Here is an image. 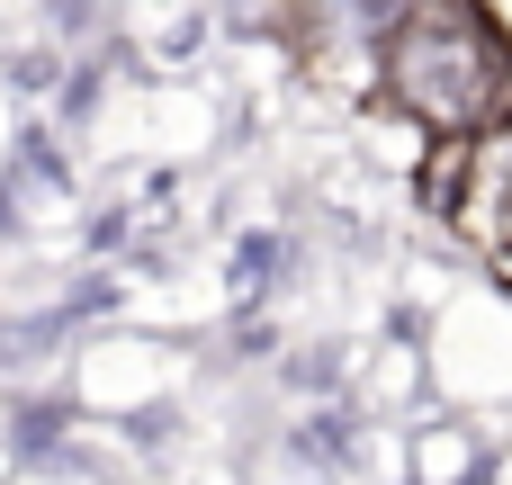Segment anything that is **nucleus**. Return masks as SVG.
I'll list each match as a JSON object with an SVG mask.
<instances>
[{
  "mask_svg": "<svg viewBox=\"0 0 512 485\" xmlns=\"http://www.w3.org/2000/svg\"><path fill=\"white\" fill-rule=\"evenodd\" d=\"M378 99L423 144H459V135L495 126L512 108V54H504V36L486 27L477 0H396Z\"/></svg>",
  "mask_w": 512,
  "mask_h": 485,
  "instance_id": "nucleus-1",
  "label": "nucleus"
},
{
  "mask_svg": "<svg viewBox=\"0 0 512 485\" xmlns=\"http://www.w3.org/2000/svg\"><path fill=\"white\" fill-rule=\"evenodd\" d=\"M387 18H396V0H297L279 36H288V54H297V72L315 90L378 99V81H387Z\"/></svg>",
  "mask_w": 512,
  "mask_h": 485,
  "instance_id": "nucleus-2",
  "label": "nucleus"
},
{
  "mask_svg": "<svg viewBox=\"0 0 512 485\" xmlns=\"http://www.w3.org/2000/svg\"><path fill=\"white\" fill-rule=\"evenodd\" d=\"M459 243H477L495 270H512V108L495 126L459 135V189H450Z\"/></svg>",
  "mask_w": 512,
  "mask_h": 485,
  "instance_id": "nucleus-3",
  "label": "nucleus"
}]
</instances>
